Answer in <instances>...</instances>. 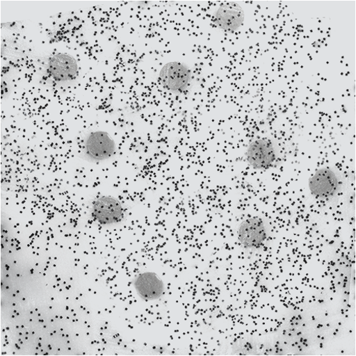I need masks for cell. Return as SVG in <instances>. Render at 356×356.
Instances as JSON below:
<instances>
[{"instance_id": "cell-1", "label": "cell", "mask_w": 356, "mask_h": 356, "mask_svg": "<svg viewBox=\"0 0 356 356\" xmlns=\"http://www.w3.org/2000/svg\"><path fill=\"white\" fill-rule=\"evenodd\" d=\"M161 85L168 92L180 95L186 92L193 81L190 67L181 62L173 61L164 65L159 72Z\"/></svg>"}, {"instance_id": "cell-4", "label": "cell", "mask_w": 356, "mask_h": 356, "mask_svg": "<svg viewBox=\"0 0 356 356\" xmlns=\"http://www.w3.org/2000/svg\"><path fill=\"white\" fill-rule=\"evenodd\" d=\"M83 150L88 159L100 163L110 160L115 155L117 145L106 131H95L86 137Z\"/></svg>"}, {"instance_id": "cell-2", "label": "cell", "mask_w": 356, "mask_h": 356, "mask_svg": "<svg viewBox=\"0 0 356 356\" xmlns=\"http://www.w3.org/2000/svg\"><path fill=\"white\" fill-rule=\"evenodd\" d=\"M90 213L94 221L102 226L120 223L125 217L122 202L111 195L97 197L92 204Z\"/></svg>"}, {"instance_id": "cell-5", "label": "cell", "mask_w": 356, "mask_h": 356, "mask_svg": "<svg viewBox=\"0 0 356 356\" xmlns=\"http://www.w3.org/2000/svg\"><path fill=\"white\" fill-rule=\"evenodd\" d=\"M341 187V183L336 172L328 167L318 168L311 176L308 188L316 198L328 200L335 196Z\"/></svg>"}, {"instance_id": "cell-8", "label": "cell", "mask_w": 356, "mask_h": 356, "mask_svg": "<svg viewBox=\"0 0 356 356\" xmlns=\"http://www.w3.org/2000/svg\"><path fill=\"white\" fill-rule=\"evenodd\" d=\"M78 65L74 57L66 53L51 55L47 63V71L56 81H68L74 79L78 72Z\"/></svg>"}, {"instance_id": "cell-6", "label": "cell", "mask_w": 356, "mask_h": 356, "mask_svg": "<svg viewBox=\"0 0 356 356\" xmlns=\"http://www.w3.org/2000/svg\"><path fill=\"white\" fill-rule=\"evenodd\" d=\"M213 20L220 31L232 34L243 26L245 14L240 4L234 2L224 3L215 10Z\"/></svg>"}, {"instance_id": "cell-3", "label": "cell", "mask_w": 356, "mask_h": 356, "mask_svg": "<svg viewBox=\"0 0 356 356\" xmlns=\"http://www.w3.org/2000/svg\"><path fill=\"white\" fill-rule=\"evenodd\" d=\"M245 159L248 165L256 170H270L277 160L274 143L266 138L252 140L247 147Z\"/></svg>"}, {"instance_id": "cell-7", "label": "cell", "mask_w": 356, "mask_h": 356, "mask_svg": "<svg viewBox=\"0 0 356 356\" xmlns=\"http://www.w3.org/2000/svg\"><path fill=\"white\" fill-rule=\"evenodd\" d=\"M267 233L263 220L252 217L243 220L237 230V238L246 250H258L266 241Z\"/></svg>"}, {"instance_id": "cell-9", "label": "cell", "mask_w": 356, "mask_h": 356, "mask_svg": "<svg viewBox=\"0 0 356 356\" xmlns=\"http://www.w3.org/2000/svg\"><path fill=\"white\" fill-rule=\"evenodd\" d=\"M134 287L139 298L147 302L160 300L165 291L163 281L152 272L139 274L134 280Z\"/></svg>"}]
</instances>
